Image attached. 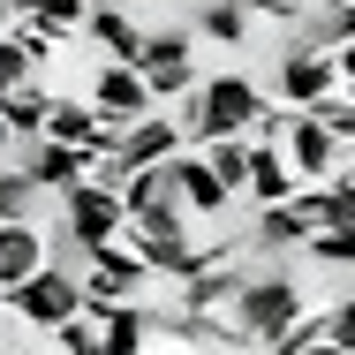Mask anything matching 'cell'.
Here are the masks:
<instances>
[{
    "instance_id": "d6986e66",
    "label": "cell",
    "mask_w": 355,
    "mask_h": 355,
    "mask_svg": "<svg viewBox=\"0 0 355 355\" xmlns=\"http://www.w3.org/2000/svg\"><path fill=\"white\" fill-rule=\"evenodd\" d=\"M197 151L212 159V174L227 189H250V137H212V144H197Z\"/></svg>"
},
{
    "instance_id": "7402d4cb",
    "label": "cell",
    "mask_w": 355,
    "mask_h": 355,
    "mask_svg": "<svg viewBox=\"0 0 355 355\" xmlns=\"http://www.w3.org/2000/svg\"><path fill=\"white\" fill-rule=\"evenodd\" d=\"M38 69H46V61H38V53H31V46L15 38V31H8V38H0V91H15V83H31Z\"/></svg>"
},
{
    "instance_id": "e0dca14e",
    "label": "cell",
    "mask_w": 355,
    "mask_h": 355,
    "mask_svg": "<svg viewBox=\"0 0 355 355\" xmlns=\"http://www.w3.org/2000/svg\"><path fill=\"white\" fill-rule=\"evenodd\" d=\"M46 182L31 174V166H0V227H15V219H38L46 212Z\"/></svg>"
},
{
    "instance_id": "52a82bcc",
    "label": "cell",
    "mask_w": 355,
    "mask_h": 355,
    "mask_svg": "<svg viewBox=\"0 0 355 355\" xmlns=\"http://www.w3.org/2000/svg\"><path fill=\"white\" fill-rule=\"evenodd\" d=\"M280 151H287V166H295L302 182H340V174H348V144L333 137L318 114H295L287 137H280Z\"/></svg>"
},
{
    "instance_id": "cb8c5ba5",
    "label": "cell",
    "mask_w": 355,
    "mask_h": 355,
    "mask_svg": "<svg viewBox=\"0 0 355 355\" xmlns=\"http://www.w3.org/2000/svg\"><path fill=\"white\" fill-rule=\"evenodd\" d=\"M325 340L355 355V295H333V302H325Z\"/></svg>"
},
{
    "instance_id": "277c9868",
    "label": "cell",
    "mask_w": 355,
    "mask_h": 355,
    "mask_svg": "<svg viewBox=\"0 0 355 355\" xmlns=\"http://www.w3.org/2000/svg\"><path fill=\"white\" fill-rule=\"evenodd\" d=\"M333 91H348V76H340V61L333 53H310V46H280V61H272V98H287V106H325Z\"/></svg>"
},
{
    "instance_id": "603a6c76",
    "label": "cell",
    "mask_w": 355,
    "mask_h": 355,
    "mask_svg": "<svg viewBox=\"0 0 355 355\" xmlns=\"http://www.w3.org/2000/svg\"><path fill=\"white\" fill-rule=\"evenodd\" d=\"M318 340H325V310H302L280 340H265V355H302V348H318Z\"/></svg>"
},
{
    "instance_id": "ba28073f",
    "label": "cell",
    "mask_w": 355,
    "mask_h": 355,
    "mask_svg": "<svg viewBox=\"0 0 355 355\" xmlns=\"http://www.w3.org/2000/svg\"><path fill=\"white\" fill-rule=\"evenodd\" d=\"M8 166H31V174H38V182H46L53 197H69L76 182H91V166H98V159H91L83 144H53V137H15V159H8Z\"/></svg>"
},
{
    "instance_id": "4fadbf2b",
    "label": "cell",
    "mask_w": 355,
    "mask_h": 355,
    "mask_svg": "<svg viewBox=\"0 0 355 355\" xmlns=\"http://www.w3.org/2000/svg\"><path fill=\"white\" fill-rule=\"evenodd\" d=\"M83 38H91L106 61H137L151 31H144V23L129 15V8H121V0H98V8H91V23H83Z\"/></svg>"
},
{
    "instance_id": "5b68a950",
    "label": "cell",
    "mask_w": 355,
    "mask_h": 355,
    "mask_svg": "<svg viewBox=\"0 0 355 355\" xmlns=\"http://www.w3.org/2000/svg\"><path fill=\"white\" fill-rule=\"evenodd\" d=\"M137 69H144V83H151V98H159V106L205 83V76H197V38H189V31H151V38H144V53H137Z\"/></svg>"
},
{
    "instance_id": "ffe728a7",
    "label": "cell",
    "mask_w": 355,
    "mask_h": 355,
    "mask_svg": "<svg viewBox=\"0 0 355 355\" xmlns=\"http://www.w3.org/2000/svg\"><path fill=\"white\" fill-rule=\"evenodd\" d=\"M46 250H53V265H61V272H76V280H83V272H91V257H98V250H91V242H83L76 227H61V219H53Z\"/></svg>"
},
{
    "instance_id": "d4e9b609",
    "label": "cell",
    "mask_w": 355,
    "mask_h": 355,
    "mask_svg": "<svg viewBox=\"0 0 355 355\" xmlns=\"http://www.w3.org/2000/svg\"><path fill=\"white\" fill-rule=\"evenodd\" d=\"M91 8H98V0H38V23H53V31H83Z\"/></svg>"
},
{
    "instance_id": "44dd1931",
    "label": "cell",
    "mask_w": 355,
    "mask_h": 355,
    "mask_svg": "<svg viewBox=\"0 0 355 355\" xmlns=\"http://www.w3.org/2000/svg\"><path fill=\"white\" fill-rule=\"evenodd\" d=\"M53 340H61V355H106V318H91V310H83V318H69Z\"/></svg>"
},
{
    "instance_id": "9a60e30c",
    "label": "cell",
    "mask_w": 355,
    "mask_h": 355,
    "mask_svg": "<svg viewBox=\"0 0 355 355\" xmlns=\"http://www.w3.org/2000/svg\"><path fill=\"white\" fill-rule=\"evenodd\" d=\"M121 197H129V219L174 212V205H182V189H174V159H166V166H137V174L121 182ZM182 212H189V205H182Z\"/></svg>"
},
{
    "instance_id": "484cf974",
    "label": "cell",
    "mask_w": 355,
    "mask_h": 355,
    "mask_svg": "<svg viewBox=\"0 0 355 355\" xmlns=\"http://www.w3.org/2000/svg\"><path fill=\"white\" fill-rule=\"evenodd\" d=\"M15 38H23V46H31V53H38V61H53V53H61V38H69V31H53V23H38V15H23V23H15Z\"/></svg>"
},
{
    "instance_id": "2e32d148",
    "label": "cell",
    "mask_w": 355,
    "mask_h": 355,
    "mask_svg": "<svg viewBox=\"0 0 355 355\" xmlns=\"http://www.w3.org/2000/svg\"><path fill=\"white\" fill-rule=\"evenodd\" d=\"M46 114H53V91H46V76H31V83L0 91V121H8L15 137H46Z\"/></svg>"
},
{
    "instance_id": "f546056e",
    "label": "cell",
    "mask_w": 355,
    "mask_h": 355,
    "mask_svg": "<svg viewBox=\"0 0 355 355\" xmlns=\"http://www.w3.org/2000/svg\"><path fill=\"white\" fill-rule=\"evenodd\" d=\"M302 355H348V348H333V340H318V348H302Z\"/></svg>"
},
{
    "instance_id": "6da1fadb",
    "label": "cell",
    "mask_w": 355,
    "mask_h": 355,
    "mask_svg": "<svg viewBox=\"0 0 355 355\" xmlns=\"http://www.w3.org/2000/svg\"><path fill=\"white\" fill-rule=\"evenodd\" d=\"M0 302H8L31 333H61L69 318H83V280H76V272H61V265H46V272H31L23 287H8Z\"/></svg>"
},
{
    "instance_id": "4316f807",
    "label": "cell",
    "mask_w": 355,
    "mask_h": 355,
    "mask_svg": "<svg viewBox=\"0 0 355 355\" xmlns=\"http://www.w3.org/2000/svg\"><path fill=\"white\" fill-rule=\"evenodd\" d=\"M15 23H23V15H15V0H0V38H8Z\"/></svg>"
},
{
    "instance_id": "3957f363",
    "label": "cell",
    "mask_w": 355,
    "mask_h": 355,
    "mask_svg": "<svg viewBox=\"0 0 355 355\" xmlns=\"http://www.w3.org/2000/svg\"><path fill=\"white\" fill-rule=\"evenodd\" d=\"M197 91H205V137H197V144H212V137H250L257 114L272 106V91H257L250 76H234V69H227V76H205Z\"/></svg>"
},
{
    "instance_id": "9c48e42d",
    "label": "cell",
    "mask_w": 355,
    "mask_h": 355,
    "mask_svg": "<svg viewBox=\"0 0 355 355\" xmlns=\"http://www.w3.org/2000/svg\"><path fill=\"white\" fill-rule=\"evenodd\" d=\"M91 106H98V114H121V121L159 114V98H151V83H144L137 61H98V76H91Z\"/></svg>"
},
{
    "instance_id": "83f0119b",
    "label": "cell",
    "mask_w": 355,
    "mask_h": 355,
    "mask_svg": "<svg viewBox=\"0 0 355 355\" xmlns=\"http://www.w3.org/2000/svg\"><path fill=\"white\" fill-rule=\"evenodd\" d=\"M8 159H15V129L0 121V166H8Z\"/></svg>"
},
{
    "instance_id": "f1b7e54d",
    "label": "cell",
    "mask_w": 355,
    "mask_h": 355,
    "mask_svg": "<svg viewBox=\"0 0 355 355\" xmlns=\"http://www.w3.org/2000/svg\"><path fill=\"white\" fill-rule=\"evenodd\" d=\"M333 61H340V76H348V83H355V46H340V53H333Z\"/></svg>"
},
{
    "instance_id": "5bb4252c",
    "label": "cell",
    "mask_w": 355,
    "mask_h": 355,
    "mask_svg": "<svg viewBox=\"0 0 355 355\" xmlns=\"http://www.w3.org/2000/svg\"><path fill=\"white\" fill-rule=\"evenodd\" d=\"M295 189H302V174L287 166L280 144H250V197H257V205H287Z\"/></svg>"
},
{
    "instance_id": "7c38bea8",
    "label": "cell",
    "mask_w": 355,
    "mask_h": 355,
    "mask_svg": "<svg viewBox=\"0 0 355 355\" xmlns=\"http://www.w3.org/2000/svg\"><path fill=\"white\" fill-rule=\"evenodd\" d=\"M174 189H182L189 219H219V212H227V197H234V189H227V182L212 174V159H205L197 144H189V151L174 159Z\"/></svg>"
},
{
    "instance_id": "8fae6325",
    "label": "cell",
    "mask_w": 355,
    "mask_h": 355,
    "mask_svg": "<svg viewBox=\"0 0 355 355\" xmlns=\"http://www.w3.org/2000/svg\"><path fill=\"white\" fill-rule=\"evenodd\" d=\"M189 151V137H182V121H159V114H144V121H129V137H121V166L137 174V166H166V159H182Z\"/></svg>"
},
{
    "instance_id": "7a4b0ae2",
    "label": "cell",
    "mask_w": 355,
    "mask_h": 355,
    "mask_svg": "<svg viewBox=\"0 0 355 355\" xmlns=\"http://www.w3.org/2000/svg\"><path fill=\"white\" fill-rule=\"evenodd\" d=\"M295 318H302V287H295V272H250L242 302H234V325L250 333V348L280 340Z\"/></svg>"
},
{
    "instance_id": "30bf717a",
    "label": "cell",
    "mask_w": 355,
    "mask_h": 355,
    "mask_svg": "<svg viewBox=\"0 0 355 355\" xmlns=\"http://www.w3.org/2000/svg\"><path fill=\"white\" fill-rule=\"evenodd\" d=\"M46 265H53V250H46V227H38V219L0 227V295H8V287H23L31 272H46Z\"/></svg>"
},
{
    "instance_id": "ac0fdd59",
    "label": "cell",
    "mask_w": 355,
    "mask_h": 355,
    "mask_svg": "<svg viewBox=\"0 0 355 355\" xmlns=\"http://www.w3.org/2000/svg\"><path fill=\"white\" fill-rule=\"evenodd\" d=\"M197 31L219 38V46H242L250 38V8L242 0H197Z\"/></svg>"
},
{
    "instance_id": "8992f818",
    "label": "cell",
    "mask_w": 355,
    "mask_h": 355,
    "mask_svg": "<svg viewBox=\"0 0 355 355\" xmlns=\"http://www.w3.org/2000/svg\"><path fill=\"white\" fill-rule=\"evenodd\" d=\"M61 227H76L91 250H106V242L129 234V197L106 189V182H76L69 197H61Z\"/></svg>"
}]
</instances>
